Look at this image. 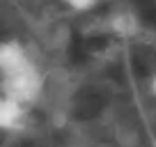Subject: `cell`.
Here are the masks:
<instances>
[{"mask_svg":"<svg viewBox=\"0 0 156 147\" xmlns=\"http://www.w3.org/2000/svg\"><path fill=\"white\" fill-rule=\"evenodd\" d=\"M0 94H7L23 106H32L44 94V74L32 60L14 71L0 74Z\"/></svg>","mask_w":156,"mask_h":147,"instance_id":"cell-1","label":"cell"},{"mask_svg":"<svg viewBox=\"0 0 156 147\" xmlns=\"http://www.w3.org/2000/svg\"><path fill=\"white\" fill-rule=\"evenodd\" d=\"M30 62L28 48L19 39H2L0 41V74L14 71Z\"/></svg>","mask_w":156,"mask_h":147,"instance_id":"cell-3","label":"cell"},{"mask_svg":"<svg viewBox=\"0 0 156 147\" xmlns=\"http://www.w3.org/2000/svg\"><path fill=\"white\" fill-rule=\"evenodd\" d=\"M62 2L73 12H92L94 7H99L101 0H62Z\"/></svg>","mask_w":156,"mask_h":147,"instance_id":"cell-5","label":"cell"},{"mask_svg":"<svg viewBox=\"0 0 156 147\" xmlns=\"http://www.w3.org/2000/svg\"><path fill=\"white\" fill-rule=\"evenodd\" d=\"M149 92H151V97L156 99V71H154V76L149 78Z\"/></svg>","mask_w":156,"mask_h":147,"instance_id":"cell-6","label":"cell"},{"mask_svg":"<svg viewBox=\"0 0 156 147\" xmlns=\"http://www.w3.org/2000/svg\"><path fill=\"white\" fill-rule=\"evenodd\" d=\"M110 30L117 34V37H124V39H129V37H136L138 30H140V21L136 19V14L133 12H117V14L110 16Z\"/></svg>","mask_w":156,"mask_h":147,"instance_id":"cell-4","label":"cell"},{"mask_svg":"<svg viewBox=\"0 0 156 147\" xmlns=\"http://www.w3.org/2000/svg\"><path fill=\"white\" fill-rule=\"evenodd\" d=\"M28 106L19 103L16 99L0 94V131H16L25 124Z\"/></svg>","mask_w":156,"mask_h":147,"instance_id":"cell-2","label":"cell"}]
</instances>
